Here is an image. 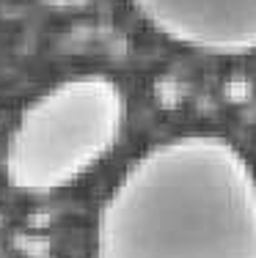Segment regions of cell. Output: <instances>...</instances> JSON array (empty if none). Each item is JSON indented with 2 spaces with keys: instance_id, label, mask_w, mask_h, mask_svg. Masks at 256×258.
Returning <instances> with one entry per match:
<instances>
[{
  "instance_id": "cell-1",
  "label": "cell",
  "mask_w": 256,
  "mask_h": 258,
  "mask_svg": "<svg viewBox=\"0 0 256 258\" xmlns=\"http://www.w3.org/2000/svg\"><path fill=\"white\" fill-rule=\"evenodd\" d=\"M94 258H256V170L221 135H176L119 176Z\"/></svg>"
},
{
  "instance_id": "cell-2",
  "label": "cell",
  "mask_w": 256,
  "mask_h": 258,
  "mask_svg": "<svg viewBox=\"0 0 256 258\" xmlns=\"http://www.w3.org/2000/svg\"><path fill=\"white\" fill-rule=\"evenodd\" d=\"M127 102L119 83L99 72L64 77L36 94L3 146L9 187L50 195L94 170L121 138Z\"/></svg>"
},
{
  "instance_id": "cell-3",
  "label": "cell",
  "mask_w": 256,
  "mask_h": 258,
  "mask_svg": "<svg viewBox=\"0 0 256 258\" xmlns=\"http://www.w3.org/2000/svg\"><path fill=\"white\" fill-rule=\"evenodd\" d=\"M160 36L204 55L256 52V0H127Z\"/></svg>"
},
{
  "instance_id": "cell-4",
  "label": "cell",
  "mask_w": 256,
  "mask_h": 258,
  "mask_svg": "<svg viewBox=\"0 0 256 258\" xmlns=\"http://www.w3.org/2000/svg\"><path fill=\"white\" fill-rule=\"evenodd\" d=\"M226 96L231 102H245L251 96V83L245 77H231L226 83Z\"/></svg>"
},
{
  "instance_id": "cell-5",
  "label": "cell",
  "mask_w": 256,
  "mask_h": 258,
  "mask_svg": "<svg viewBox=\"0 0 256 258\" xmlns=\"http://www.w3.org/2000/svg\"><path fill=\"white\" fill-rule=\"evenodd\" d=\"M157 96L163 99L166 107H174L176 99H179V85H176L174 80H160V83H157Z\"/></svg>"
}]
</instances>
